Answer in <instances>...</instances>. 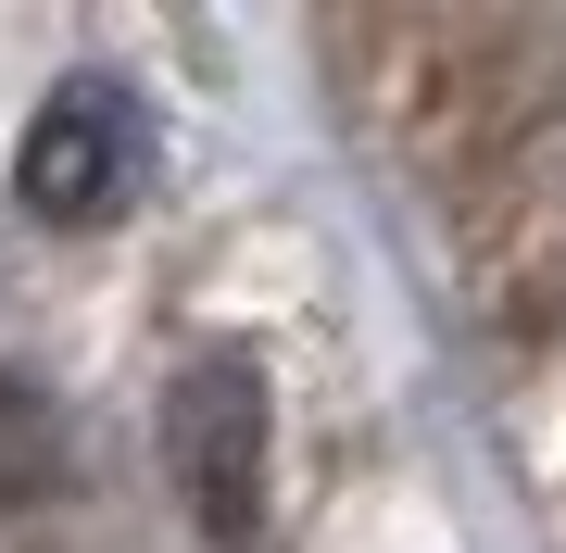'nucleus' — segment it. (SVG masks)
Segmentation results:
<instances>
[{
  "label": "nucleus",
  "instance_id": "obj_1",
  "mask_svg": "<svg viewBox=\"0 0 566 553\" xmlns=\"http://www.w3.org/2000/svg\"><path fill=\"white\" fill-rule=\"evenodd\" d=\"M164 466L189 491V529L214 553H252L264 541V466H277V403H264V365L240 340L189 352L177 390H164Z\"/></svg>",
  "mask_w": 566,
  "mask_h": 553
},
{
  "label": "nucleus",
  "instance_id": "obj_2",
  "mask_svg": "<svg viewBox=\"0 0 566 553\" xmlns=\"http://www.w3.org/2000/svg\"><path fill=\"white\" fill-rule=\"evenodd\" d=\"M139 189V102L114 76H63L13 139V202L39 226H114Z\"/></svg>",
  "mask_w": 566,
  "mask_h": 553
},
{
  "label": "nucleus",
  "instance_id": "obj_3",
  "mask_svg": "<svg viewBox=\"0 0 566 553\" xmlns=\"http://www.w3.org/2000/svg\"><path fill=\"white\" fill-rule=\"evenodd\" d=\"M63 478V415L39 377H0V503H51Z\"/></svg>",
  "mask_w": 566,
  "mask_h": 553
}]
</instances>
